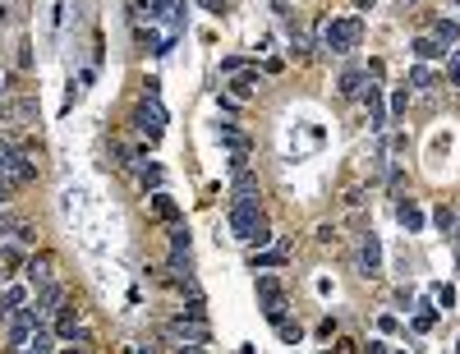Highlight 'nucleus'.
I'll list each match as a JSON object with an SVG mask.
<instances>
[{
	"instance_id": "obj_12",
	"label": "nucleus",
	"mask_w": 460,
	"mask_h": 354,
	"mask_svg": "<svg viewBox=\"0 0 460 354\" xmlns=\"http://www.w3.org/2000/svg\"><path fill=\"white\" fill-rule=\"evenodd\" d=\"M23 350H28V354H55V331H51V322H37Z\"/></svg>"
},
{
	"instance_id": "obj_34",
	"label": "nucleus",
	"mask_w": 460,
	"mask_h": 354,
	"mask_svg": "<svg viewBox=\"0 0 460 354\" xmlns=\"http://www.w3.org/2000/svg\"><path fill=\"white\" fill-rule=\"evenodd\" d=\"M446 83L460 87V51H456V55H446Z\"/></svg>"
},
{
	"instance_id": "obj_14",
	"label": "nucleus",
	"mask_w": 460,
	"mask_h": 354,
	"mask_svg": "<svg viewBox=\"0 0 460 354\" xmlns=\"http://www.w3.org/2000/svg\"><path fill=\"white\" fill-rule=\"evenodd\" d=\"M253 87H258V70H235L230 74V97L235 102H249Z\"/></svg>"
},
{
	"instance_id": "obj_32",
	"label": "nucleus",
	"mask_w": 460,
	"mask_h": 354,
	"mask_svg": "<svg viewBox=\"0 0 460 354\" xmlns=\"http://www.w3.org/2000/svg\"><path fill=\"white\" fill-rule=\"evenodd\" d=\"M249 244H253V249H262V244H272V225H267V221H258V225H253V230H249Z\"/></svg>"
},
{
	"instance_id": "obj_38",
	"label": "nucleus",
	"mask_w": 460,
	"mask_h": 354,
	"mask_svg": "<svg viewBox=\"0 0 460 354\" xmlns=\"http://www.w3.org/2000/svg\"><path fill=\"white\" fill-rule=\"evenodd\" d=\"M405 5H419V0H405Z\"/></svg>"
},
{
	"instance_id": "obj_1",
	"label": "nucleus",
	"mask_w": 460,
	"mask_h": 354,
	"mask_svg": "<svg viewBox=\"0 0 460 354\" xmlns=\"http://www.w3.org/2000/svg\"><path fill=\"white\" fill-rule=\"evenodd\" d=\"M359 37H364V23H359L355 14H350V18H327V23L318 28V42L327 46L331 55L355 51V46H359Z\"/></svg>"
},
{
	"instance_id": "obj_4",
	"label": "nucleus",
	"mask_w": 460,
	"mask_h": 354,
	"mask_svg": "<svg viewBox=\"0 0 460 354\" xmlns=\"http://www.w3.org/2000/svg\"><path fill=\"white\" fill-rule=\"evenodd\" d=\"M226 221H230V235H235V240H249V230L262 221V208H258V198H230V212H226Z\"/></svg>"
},
{
	"instance_id": "obj_21",
	"label": "nucleus",
	"mask_w": 460,
	"mask_h": 354,
	"mask_svg": "<svg viewBox=\"0 0 460 354\" xmlns=\"http://www.w3.org/2000/svg\"><path fill=\"white\" fill-rule=\"evenodd\" d=\"M235 198H258V175H253V171L235 175Z\"/></svg>"
},
{
	"instance_id": "obj_10",
	"label": "nucleus",
	"mask_w": 460,
	"mask_h": 354,
	"mask_svg": "<svg viewBox=\"0 0 460 354\" xmlns=\"http://www.w3.org/2000/svg\"><path fill=\"white\" fill-rule=\"evenodd\" d=\"M396 221H400V230H405V235L428 230V225H424V208H419V203H410V198L396 203Z\"/></svg>"
},
{
	"instance_id": "obj_13",
	"label": "nucleus",
	"mask_w": 460,
	"mask_h": 354,
	"mask_svg": "<svg viewBox=\"0 0 460 354\" xmlns=\"http://www.w3.org/2000/svg\"><path fill=\"white\" fill-rule=\"evenodd\" d=\"M217 143H221V147H230V152H249V134L235 129L230 120H217Z\"/></svg>"
},
{
	"instance_id": "obj_28",
	"label": "nucleus",
	"mask_w": 460,
	"mask_h": 354,
	"mask_svg": "<svg viewBox=\"0 0 460 354\" xmlns=\"http://www.w3.org/2000/svg\"><path fill=\"white\" fill-rule=\"evenodd\" d=\"M391 304H396L400 313H414V309H419V299H414V290H410V285H400V290L391 294Z\"/></svg>"
},
{
	"instance_id": "obj_37",
	"label": "nucleus",
	"mask_w": 460,
	"mask_h": 354,
	"mask_svg": "<svg viewBox=\"0 0 460 354\" xmlns=\"http://www.w3.org/2000/svg\"><path fill=\"white\" fill-rule=\"evenodd\" d=\"M9 92V83H5V74H0V97H5Z\"/></svg>"
},
{
	"instance_id": "obj_5",
	"label": "nucleus",
	"mask_w": 460,
	"mask_h": 354,
	"mask_svg": "<svg viewBox=\"0 0 460 354\" xmlns=\"http://www.w3.org/2000/svg\"><path fill=\"white\" fill-rule=\"evenodd\" d=\"M51 331H55V340H70V345L92 336L87 327H78V309H74V304H60V309L51 313Z\"/></svg>"
},
{
	"instance_id": "obj_6",
	"label": "nucleus",
	"mask_w": 460,
	"mask_h": 354,
	"mask_svg": "<svg viewBox=\"0 0 460 354\" xmlns=\"http://www.w3.org/2000/svg\"><path fill=\"white\" fill-rule=\"evenodd\" d=\"M166 336H171V340H180V345H208V340H212V331H208V322L175 318L171 327H166Z\"/></svg>"
},
{
	"instance_id": "obj_31",
	"label": "nucleus",
	"mask_w": 460,
	"mask_h": 354,
	"mask_svg": "<svg viewBox=\"0 0 460 354\" xmlns=\"http://www.w3.org/2000/svg\"><path fill=\"white\" fill-rule=\"evenodd\" d=\"M171 249H189V225L171 221Z\"/></svg>"
},
{
	"instance_id": "obj_22",
	"label": "nucleus",
	"mask_w": 460,
	"mask_h": 354,
	"mask_svg": "<svg viewBox=\"0 0 460 354\" xmlns=\"http://www.w3.org/2000/svg\"><path fill=\"white\" fill-rule=\"evenodd\" d=\"M262 313H267V322L277 327V322L290 318V299H286V294H281V299H267V304H262Z\"/></svg>"
},
{
	"instance_id": "obj_39",
	"label": "nucleus",
	"mask_w": 460,
	"mask_h": 354,
	"mask_svg": "<svg viewBox=\"0 0 460 354\" xmlns=\"http://www.w3.org/2000/svg\"><path fill=\"white\" fill-rule=\"evenodd\" d=\"M456 354H460V340H456Z\"/></svg>"
},
{
	"instance_id": "obj_29",
	"label": "nucleus",
	"mask_w": 460,
	"mask_h": 354,
	"mask_svg": "<svg viewBox=\"0 0 460 354\" xmlns=\"http://www.w3.org/2000/svg\"><path fill=\"white\" fill-rule=\"evenodd\" d=\"M277 331H281V340H286V345H299V340H304V331H299V322H295V318L277 322Z\"/></svg>"
},
{
	"instance_id": "obj_33",
	"label": "nucleus",
	"mask_w": 460,
	"mask_h": 354,
	"mask_svg": "<svg viewBox=\"0 0 460 354\" xmlns=\"http://www.w3.org/2000/svg\"><path fill=\"white\" fill-rule=\"evenodd\" d=\"M414 331H433V304H424V309L414 313V322H410Z\"/></svg>"
},
{
	"instance_id": "obj_20",
	"label": "nucleus",
	"mask_w": 460,
	"mask_h": 354,
	"mask_svg": "<svg viewBox=\"0 0 460 354\" xmlns=\"http://www.w3.org/2000/svg\"><path fill=\"white\" fill-rule=\"evenodd\" d=\"M139 180H143V189H161V184H166V171L156 161H143L139 166Z\"/></svg>"
},
{
	"instance_id": "obj_17",
	"label": "nucleus",
	"mask_w": 460,
	"mask_h": 354,
	"mask_svg": "<svg viewBox=\"0 0 460 354\" xmlns=\"http://www.w3.org/2000/svg\"><path fill=\"white\" fill-rule=\"evenodd\" d=\"M28 304V285H5L0 290V313H14V309H23Z\"/></svg>"
},
{
	"instance_id": "obj_3",
	"label": "nucleus",
	"mask_w": 460,
	"mask_h": 354,
	"mask_svg": "<svg viewBox=\"0 0 460 354\" xmlns=\"http://www.w3.org/2000/svg\"><path fill=\"white\" fill-rule=\"evenodd\" d=\"M134 124H139V134H148V143H161V134H166V106L156 102V97H143V102L134 106Z\"/></svg>"
},
{
	"instance_id": "obj_18",
	"label": "nucleus",
	"mask_w": 460,
	"mask_h": 354,
	"mask_svg": "<svg viewBox=\"0 0 460 354\" xmlns=\"http://www.w3.org/2000/svg\"><path fill=\"white\" fill-rule=\"evenodd\" d=\"M28 281H33V285L51 281V258H46V253H42V258H28Z\"/></svg>"
},
{
	"instance_id": "obj_9",
	"label": "nucleus",
	"mask_w": 460,
	"mask_h": 354,
	"mask_svg": "<svg viewBox=\"0 0 460 354\" xmlns=\"http://www.w3.org/2000/svg\"><path fill=\"white\" fill-rule=\"evenodd\" d=\"M60 304H70V294H65V285H55V281H46V285H37V299H33V309L42 313L46 322H51V313L60 309Z\"/></svg>"
},
{
	"instance_id": "obj_26",
	"label": "nucleus",
	"mask_w": 460,
	"mask_h": 354,
	"mask_svg": "<svg viewBox=\"0 0 460 354\" xmlns=\"http://www.w3.org/2000/svg\"><path fill=\"white\" fill-rule=\"evenodd\" d=\"M433 37H437V46H442V51H451V42L460 37V23H451V18H446V23L433 28Z\"/></svg>"
},
{
	"instance_id": "obj_30",
	"label": "nucleus",
	"mask_w": 460,
	"mask_h": 354,
	"mask_svg": "<svg viewBox=\"0 0 460 354\" xmlns=\"http://www.w3.org/2000/svg\"><path fill=\"white\" fill-rule=\"evenodd\" d=\"M433 225H437L442 235H451V230H456V212H451V208H437V212H433Z\"/></svg>"
},
{
	"instance_id": "obj_25",
	"label": "nucleus",
	"mask_w": 460,
	"mask_h": 354,
	"mask_svg": "<svg viewBox=\"0 0 460 354\" xmlns=\"http://www.w3.org/2000/svg\"><path fill=\"white\" fill-rule=\"evenodd\" d=\"M433 309H442V313L456 309V285H433Z\"/></svg>"
},
{
	"instance_id": "obj_23",
	"label": "nucleus",
	"mask_w": 460,
	"mask_h": 354,
	"mask_svg": "<svg viewBox=\"0 0 460 354\" xmlns=\"http://www.w3.org/2000/svg\"><path fill=\"white\" fill-rule=\"evenodd\" d=\"M364 70H346V74H341V92H346V97H359V92H364Z\"/></svg>"
},
{
	"instance_id": "obj_8",
	"label": "nucleus",
	"mask_w": 460,
	"mask_h": 354,
	"mask_svg": "<svg viewBox=\"0 0 460 354\" xmlns=\"http://www.w3.org/2000/svg\"><path fill=\"white\" fill-rule=\"evenodd\" d=\"M253 272H281L290 262V240H281L277 249H253Z\"/></svg>"
},
{
	"instance_id": "obj_36",
	"label": "nucleus",
	"mask_w": 460,
	"mask_h": 354,
	"mask_svg": "<svg viewBox=\"0 0 460 354\" xmlns=\"http://www.w3.org/2000/svg\"><path fill=\"white\" fill-rule=\"evenodd\" d=\"M180 354H203V345H180Z\"/></svg>"
},
{
	"instance_id": "obj_2",
	"label": "nucleus",
	"mask_w": 460,
	"mask_h": 354,
	"mask_svg": "<svg viewBox=\"0 0 460 354\" xmlns=\"http://www.w3.org/2000/svg\"><path fill=\"white\" fill-rule=\"evenodd\" d=\"M5 318H9V322H5V345H9V350H23V345H28V336H33V327H37V322H46L42 313L33 309V299H28L23 309L5 313Z\"/></svg>"
},
{
	"instance_id": "obj_19",
	"label": "nucleus",
	"mask_w": 460,
	"mask_h": 354,
	"mask_svg": "<svg viewBox=\"0 0 460 354\" xmlns=\"http://www.w3.org/2000/svg\"><path fill=\"white\" fill-rule=\"evenodd\" d=\"M253 277H258V299L267 304V299H281V281L272 277V272H253Z\"/></svg>"
},
{
	"instance_id": "obj_7",
	"label": "nucleus",
	"mask_w": 460,
	"mask_h": 354,
	"mask_svg": "<svg viewBox=\"0 0 460 354\" xmlns=\"http://www.w3.org/2000/svg\"><path fill=\"white\" fill-rule=\"evenodd\" d=\"M359 272H364V277H378V272H383V240H378L373 230H364V240H359Z\"/></svg>"
},
{
	"instance_id": "obj_35",
	"label": "nucleus",
	"mask_w": 460,
	"mask_h": 354,
	"mask_svg": "<svg viewBox=\"0 0 460 354\" xmlns=\"http://www.w3.org/2000/svg\"><path fill=\"white\" fill-rule=\"evenodd\" d=\"M378 327H383V331H400V322L391 318V313H383V318H378Z\"/></svg>"
},
{
	"instance_id": "obj_27",
	"label": "nucleus",
	"mask_w": 460,
	"mask_h": 354,
	"mask_svg": "<svg viewBox=\"0 0 460 354\" xmlns=\"http://www.w3.org/2000/svg\"><path fill=\"white\" fill-rule=\"evenodd\" d=\"M405 111H410V92L400 87V92H391V102H387V115H391V120H405Z\"/></svg>"
},
{
	"instance_id": "obj_15",
	"label": "nucleus",
	"mask_w": 460,
	"mask_h": 354,
	"mask_svg": "<svg viewBox=\"0 0 460 354\" xmlns=\"http://www.w3.org/2000/svg\"><path fill=\"white\" fill-rule=\"evenodd\" d=\"M148 208L161 216V221H180V208H175V198H171V193H161V189L148 193Z\"/></svg>"
},
{
	"instance_id": "obj_16",
	"label": "nucleus",
	"mask_w": 460,
	"mask_h": 354,
	"mask_svg": "<svg viewBox=\"0 0 460 354\" xmlns=\"http://www.w3.org/2000/svg\"><path fill=\"white\" fill-rule=\"evenodd\" d=\"M410 51H414L419 55V60H442V46H437V37L433 33H424V37H414V42H410Z\"/></svg>"
},
{
	"instance_id": "obj_24",
	"label": "nucleus",
	"mask_w": 460,
	"mask_h": 354,
	"mask_svg": "<svg viewBox=\"0 0 460 354\" xmlns=\"http://www.w3.org/2000/svg\"><path fill=\"white\" fill-rule=\"evenodd\" d=\"M405 78H410V87H419V92H424V87H433V83H437V78H433V70H428V60H419V65H414V70H410Z\"/></svg>"
},
{
	"instance_id": "obj_11",
	"label": "nucleus",
	"mask_w": 460,
	"mask_h": 354,
	"mask_svg": "<svg viewBox=\"0 0 460 354\" xmlns=\"http://www.w3.org/2000/svg\"><path fill=\"white\" fill-rule=\"evenodd\" d=\"M359 97H364V106H368V124H373V129H387V120H391V115H387V102H383V92H378V87L368 83Z\"/></svg>"
}]
</instances>
